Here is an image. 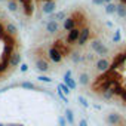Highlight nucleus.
I'll use <instances>...</instances> for the list:
<instances>
[{
	"label": "nucleus",
	"mask_w": 126,
	"mask_h": 126,
	"mask_svg": "<svg viewBox=\"0 0 126 126\" xmlns=\"http://www.w3.org/2000/svg\"><path fill=\"white\" fill-rule=\"evenodd\" d=\"M6 3H8V11H9V12H16V11H18V6H19V5H18V3H19L18 0H8Z\"/></svg>",
	"instance_id": "nucleus-20"
},
{
	"label": "nucleus",
	"mask_w": 126,
	"mask_h": 126,
	"mask_svg": "<svg viewBox=\"0 0 126 126\" xmlns=\"http://www.w3.org/2000/svg\"><path fill=\"white\" fill-rule=\"evenodd\" d=\"M56 94H58V96H59L62 101H64V102H68V98H67V95H64V94H62V91H61L59 88L56 89Z\"/></svg>",
	"instance_id": "nucleus-27"
},
{
	"label": "nucleus",
	"mask_w": 126,
	"mask_h": 126,
	"mask_svg": "<svg viewBox=\"0 0 126 126\" xmlns=\"http://www.w3.org/2000/svg\"><path fill=\"white\" fill-rule=\"evenodd\" d=\"M120 98H122L123 102H126V91H125V89H123V92L120 94Z\"/></svg>",
	"instance_id": "nucleus-33"
},
{
	"label": "nucleus",
	"mask_w": 126,
	"mask_h": 126,
	"mask_svg": "<svg viewBox=\"0 0 126 126\" xmlns=\"http://www.w3.org/2000/svg\"><path fill=\"white\" fill-rule=\"evenodd\" d=\"M110 61L107 59V56H99V59L95 62V68H96V71L98 73H107L108 71V68H110Z\"/></svg>",
	"instance_id": "nucleus-3"
},
{
	"label": "nucleus",
	"mask_w": 126,
	"mask_h": 126,
	"mask_svg": "<svg viewBox=\"0 0 126 126\" xmlns=\"http://www.w3.org/2000/svg\"><path fill=\"white\" fill-rule=\"evenodd\" d=\"M122 122H123L122 114H119V113H110V114H107V123L110 126H119Z\"/></svg>",
	"instance_id": "nucleus-6"
},
{
	"label": "nucleus",
	"mask_w": 126,
	"mask_h": 126,
	"mask_svg": "<svg viewBox=\"0 0 126 126\" xmlns=\"http://www.w3.org/2000/svg\"><path fill=\"white\" fill-rule=\"evenodd\" d=\"M0 15H2V12H0Z\"/></svg>",
	"instance_id": "nucleus-40"
},
{
	"label": "nucleus",
	"mask_w": 126,
	"mask_h": 126,
	"mask_svg": "<svg viewBox=\"0 0 126 126\" xmlns=\"http://www.w3.org/2000/svg\"><path fill=\"white\" fill-rule=\"evenodd\" d=\"M5 31H6V36H11V37H15L18 34V28H16V25L14 22H6Z\"/></svg>",
	"instance_id": "nucleus-12"
},
{
	"label": "nucleus",
	"mask_w": 126,
	"mask_h": 126,
	"mask_svg": "<svg viewBox=\"0 0 126 126\" xmlns=\"http://www.w3.org/2000/svg\"><path fill=\"white\" fill-rule=\"evenodd\" d=\"M70 59L74 62V64H82V62H85L86 56L80 52H70Z\"/></svg>",
	"instance_id": "nucleus-13"
},
{
	"label": "nucleus",
	"mask_w": 126,
	"mask_h": 126,
	"mask_svg": "<svg viewBox=\"0 0 126 126\" xmlns=\"http://www.w3.org/2000/svg\"><path fill=\"white\" fill-rule=\"evenodd\" d=\"M77 27V21H76V18L74 16H67L64 21H62V30L64 31H70V30H73V28H76Z\"/></svg>",
	"instance_id": "nucleus-7"
},
{
	"label": "nucleus",
	"mask_w": 126,
	"mask_h": 126,
	"mask_svg": "<svg viewBox=\"0 0 126 126\" xmlns=\"http://www.w3.org/2000/svg\"><path fill=\"white\" fill-rule=\"evenodd\" d=\"M36 67H37L39 71L47 73V71H49V62H47L45 58H37V59H36Z\"/></svg>",
	"instance_id": "nucleus-11"
},
{
	"label": "nucleus",
	"mask_w": 126,
	"mask_h": 126,
	"mask_svg": "<svg viewBox=\"0 0 126 126\" xmlns=\"http://www.w3.org/2000/svg\"><path fill=\"white\" fill-rule=\"evenodd\" d=\"M79 126H88V120H86V119H82V120L79 122Z\"/></svg>",
	"instance_id": "nucleus-32"
},
{
	"label": "nucleus",
	"mask_w": 126,
	"mask_h": 126,
	"mask_svg": "<svg viewBox=\"0 0 126 126\" xmlns=\"http://www.w3.org/2000/svg\"><path fill=\"white\" fill-rule=\"evenodd\" d=\"M58 31H59V22L55 21L53 18H50L46 22V33L47 34H56Z\"/></svg>",
	"instance_id": "nucleus-8"
},
{
	"label": "nucleus",
	"mask_w": 126,
	"mask_h": 126,
	"mask_svg": "<svg viewBox=\"0 0 126 126\" xmlns=\"http://www.w3.org/2000/svg\"><path fill=\"white\" fill-rule=\"evenodd\" d=\"M116 15H117L120 19H126V3H125V2H120V3H117Z\"/></svg>",
	"instance_id": "nucleus-14"
},
{
	"label": "nucleus",
	"mask_w": 126,
	"mask_h": 126,
	"mask_svg": "<svg viewBox=\"0 0 126 126\" xmlns=\"http://www.w3.org/2000/svg\"><path fill=\"white\" fill-rule=\"evenodd\" d=\"M58 126H67V120L64 116H59L58 117Z\"/></svg>",
	"instance_id": "nucleus-28"
},
{
	"label": "nucleus",
	"mask_w": 126,
	"mask_h": 126,
	"mask_svg": "<svg viewBox=\"0 0 126 126\" xmlns=\"http://www.w3.org/2000/svg\"><path fill=\"white\" fill-rule=\"evenodd\" d=\"M19 86H21L22 89H30V91H33V89L36 91V89H37V86H36L33 82H28V80H25V82H21V85H19Z\"/></svg>",
	"instance_id": "nucleus-21"
},
{
	"label": "nucleus",
	"mask_w": 126,
	"mask_h": 126,
	"mask_svg": "<svg viewBox=\"0 0 126 126\" xmlns=\"http://www.w3.org/2000/svg\"><path fill=\"white\" fill-rule=\"evenodd\" d=\"M105 3H111V2H114V0H104Z\"/></svg>",
	"instance_id": "nucleus-36"
},
{
	"label": "nucleus",
	"mask_w": 126,
	"mask_h": 126,
	"mask_svg": "<svg viewBox=\"0 0 126 126\" xmlns=\"http://www.w3.org/2000/svg\"><path fill=\"white\" fill-rule=\"evenodd\" d=\"M91 28L89 27H80V34H79V40H77V45L79 46H85L88 43V40L91 39Z\"/></svg>",
	"instance_id": "nucleus-5"
},
{
	"label": "nucleus",
	"mask_w": 126,
	"mask_h": 126,
	"mask_svg": "<svg viewBox=\"0 0 126 126\" xmlns=\"http://www.w3.org/2000/svg\"><path fill=\"white\" fill-rule=\"evenodd\" d=\"M91 83V76L88 73H80L79 74V85L80 86H88Z\"/></svg>",
	"instance_id": "nucleus-16"
},
{
	"label": "nucleus",
	"mask_w": 126,
	"mask_h": 126,
	"mask_svg": "<svg viewBox=\"0 0 126 126\" xmlns=\"http://www.w3.org/2000/svg\"><path fill=\"white\" fill-rule=\"evenodd\" d=\"M114 91L111 89V88H108V89H104V91H101V98L102 99H105V101H110L111 98H114Z\"/></svg>",
	"instance_id": "nucleus-17"
},
{
	"label": "nucleus",
	"mask_w": 126,
	"mask_h": 126,
	"mask_svg": "<svg viewBox=\"0 0 126 126\" xmlns=\"http://www.w3.org/2000/svg\"><path fill=\"white\" fill-rule=\"evenodd\" d=\"M92 3H94L95 6H104V5H105L104 0H92Z\"/></svg>",
	"instance_id": "nucleus-30"
},
{
	"label": "nucleus",
	"mask_w": 126,
	"mask_h": 126,
	"mask_svg": "<svg viewBox=\"0 0 126 126\" xmlns=\"http://www.w3.org/2000/svg\"><path fill=\"white\" fill-rule=\"evenodd\" d=\"M19 71H21V73H27V71H28V65H27V64H21V65H19Z\"/></svg>",
	"instance_id": "nucleus-31"
},
{
	"label": "nucleus",
	"mask_w": 126,
	"mask_h": 126,
	"mask_svg": "<svg viewBox=\"0 0 126 126\" xmlns=\"http://www.w3.org/2000/svg\"><path fill=\"white\" fill-rule=\"evenodd\" d=\"M0 2H8V0H0Z\"/></svg>",
	"instance_id": "nucleus-39"
},
{
	"label": "nucleus",
	"mask_w": 126,
	"mask_h": 126,
	"mask_svg": "<svg viewBox=\"0 0 126 126\" xmlns=\"http://www.w3.org/2000/svg\"><path fill=\"white\" fill-rule=\"evenodd\" d=\"M58 88L62 91V94H64V95H67V96H68V94L71 92V89H70V88H68V86H67L64 82H62V83H59V85H58Z\"/></svg>",
	"instance_id": "nucleus-24"
},
{
	"label": "nucleus",
	"mask_w": 126,
	"mask_h": 126,
	"mask_svg": "<svg viewBox=\"0 0 126 126\" xmlns=\"http://www.w3.org/2000/svg\"><path fill=\"white\" fill-rule=\"evenodd\" d=\"M47 56H49V59H50L52 62H55V64H59V62L62 61V58H64L62 52H61L56 46L49 47V50H47Z\"/></svg>",
	"instance_id": "nucleus-2"
},
{
	"label": "nucleus",
	"mask_w": 126,
	"mask_h": 126,
	"mask_svg": "<svg viewBox=\"0 0 126 126\" xmlns=\"http://www.w3.org/2000/svg\"><path fill=\"white\" fill-rule=\"evenodd\" d=\"M15 126H24V125H21V123H19V125H15Z\"/></svg>",
	"instance_id": "nucleus-37"
},
{
	"label": "nucleus",
	"mask_w": 126,
	"mask_h": 126,
	"mask_svg": "<svg viewBox=\"0 0 126 126\" xmlns=\"http://www.w3.org/2000/svg\"><path fill=\"white\" fill-rule=\"evenodd\" d=\"M22 64V56L19 52H12L11 58H9V67H18Z\"/></svg>",
	"instance_id": "nucleus-10"
},
{
	"label": "nucleus",
	"mask_w": 126,
	"mask_h": 126,
	"mask_svg": "<svg viewBox=\"0 0 126 126\" xmlns=\"http://www.w3.org/2000/svg\"><path fill=\"white\" fill-rule=\"evenodd\" d=\"M0 126H6V125H3V123H0Z\"/></svg>",
	"instance_id": "nucleus-38"
},
{
	"label": "nucleus",
	"mask_w": 126,
	"mask_h": 126,
	"mask_svg": "<svg viewBox=\"0 0 126 126\" xmlns=\"http://www.w3.org/2000/svg\"><path fill=\"white\" fill-rule=\"evenodd\" d=\"M64 117H65L68 125H74V113H73L71 108H65V116Z\"/></svg>",
	"instance_id": "nucleus-18"
},
{
	"label": "nucleus",
	"mask_w": 126,
	"mask_h": 126,
	"mask_svg": "<svg viewBox=\"0 0 126 126\" xmlns=\"http://www.w3.org/2000/svg\"><path fill=\"white\" fill-rule=\"evenodd\" d=\"M56 11V2L55 0H45L42 3V12L45 15H53Z\"/></svg>",
	"instance_id": "nucleus-4"
},
{
	"label": "nucleus",
	"mask_w": 126,
	"mask_h": 126,
	"mask_svg": "<svg viewBox=\"0 0 126 126\" xmlns=\"http://www.w3.org/2000/svg\"><path fill=\"white\" fill-rule=\"evenodd\" d=\"M116 9H117V3H114V2L104 5V11L107 15H116Z\"/></svg>",
	"instance_id": "nucleus-15"
},
{
	"label": "nucleus",
	"mask_w": 126,
	"mask_h": 126,
	"mask_svg": "<svg viewBox=\"0 0 126 126\" xmlns=\"http://www.w3.org/2000/svg\"><path fill=\"white\" fill-rule=\"evenodd\" d=\"M105 24H107V27H113V22H111V21H107Z\"/></svg>",
	"instance_id": "nucleus-35"
},
{
	"label": "nucleus",
	"mask_w": 126,
	"mask_h": 126,
	"mask_svg": "<svg viewBox=\"0 0 126 126\" xmlns=\"http://www.w3.org/2000/svg\"><path fill=\"white\" fill-rule=\"evenodd\" d=\"M73 76V71L71 70H67L65 73H64V76H62V80H65V79H70Z\"/></svg>",
	"instance_id": "nucleus-29"
},
{
	"label": "nucleus",
	"mask_w": 126,
	"mask_h": 126,
	"mask_svg": "<svg viewBox=\"0 0 126 126\" xmlns=\"http://www.w3.org/2000/svg\"><path fill=\"white\" fill-rule=\"evenodd\" d=\"M62 82H64V83H65V85H67V86L71 89V91H74V89L77 88V82H76L73 77H70V79H65V80H62Z\"/></svg>",
	"instance_id": "nucleus-22"
},
{
	"label": "nucleus",
	"mask_w": 126,
	"mask_h": 126,
	"mask_svg": "<svg viewBox=\"0 0 126 126\" xmlns=\"http://www.w3.org/2000/svg\"><path fill=\"white\" fill-rule=\"evenodd\" d=\"M55 21H58V22H62L65 18H67V12L65 11H59V12H55L53 14V16H52Z\"/></svg>",
	"instance_id": "nucleus-19"
},
{
	"label": "nucleus",
	"mask_w": 126,
	"mask_h": 126,
	"mask_svg": "<svg viewBox=\"0 0 126 126\" xmlns=\"http://www.w3.org/2000/svg\"><path fill=\"white\" fill-rule=\"evenodd\" d=\"M37 80H39V82H45V83H52V82H53L49 76H45V74H40V76L37 77Z\"/></svg>",
	"instance_id": "nucleus-26"
},
{
	"label": "nucleus",
	"mask_w": 126,
	"mask_h": 126,
	"mask_svg": "<svg viewBox=\"0 0 126 126\" xmlns=\"http://www.w3.org/2000/svg\"><path fill=\"white\" fill-rule=\"evenodd\" d=\"M77 101H79V104H80L83 108H89V105H91V104H89V101H88L83 95H79V96H77Z\"/></svg>",
	"instance_id": "nucleus-23"
},
{
	"label": "nucleus",
	"mask_w": 126,
	"mask_h": 126,
	"mask_svg": "<svg viewBox=\"0 0 126 126\" xmlns=\"http://www.w3.org/2000/svg\"><path fill=\"white\" fill-rule=\"evenodd\" d=\"M79 34H80V28H79V27L70 30L68 34H67V43H68V45L77 43V40H79Z\"/></svg>",
	"instance_id": "nucleus-9"
},
{
	"label": "nucleus",
	"mask_w": 126,
	"mask_h": 126,
	"mask_svg": "<svg viewBox=\"0 0 126 126\" xmlns=\"http://www.w3.org/2000/svg\"><path fill=\"white\" fill-rule=\"evenodd\" d=\"M86 59H88V61H92V59H94V55H92V53H88V55H86Z\"/></svg>",
	"instance_id": "nucleus-34"
},
{
	"label": "nucleus",
	"mask_w": 126,
	"mask_h": 126,
	"mask_svg": "<svg viewBox=\"0 0 126 126\" xmlns=\"http://www.w3.org/2000/svg\"><path fill=\"white\" fill-rule=\"evenodd\" d=\"M113 42L114 43H120L122 42V31L120 30H116L114 34H113Z\"/></svg>",
	"instance_id": "nucleus-25"
},
{
	"label": "nucleus",
	"mask_w": 126,
	"mask_h": 126,
	"mask_svg": "<svg viewBox=\"0 0 126 126\" xmlns=\"http://www.w3.org/2000/svg\"><path fill=\"white\" fill-rule=\"evenodd\" d=\"M91 49L95 52V55H98V56H107L108 53H110V49H108V46L107 45H104L101 40H98V39H94L92 42H91Z\"/></svg>",
	"instance_id": "nucleus-1"
}]
</instances>
